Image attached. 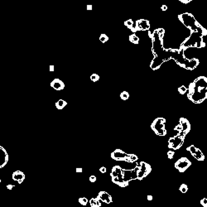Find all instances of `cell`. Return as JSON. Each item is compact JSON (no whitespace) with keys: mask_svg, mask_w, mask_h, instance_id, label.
Listing matches in <instances>:
<instances>
[{"mask_svg":"<svg viewBox=\"0 0 207 207\" xmlns=\"http://www.w3.org/2000/svg\"><path fill=\"white\" fill-rule=\"evenodd\" d=\"M79 203H80L81 206H85L88 204V200L85 198V197H80V198H79Z\"/></svg>","mask_w":207,"mask_h":207,"instance_id":"cell-26","label":"cell"},{"mask_svg":"<svg viewBox=\"0 0 207 207\" xmlns=\"http://www.w3.org/2000/svg\"><path fill=\"white\" fill-rule=\"evenodd\" d=\"M186 151L190 152V155L197 161H204L206 158L203 152L201 151V149L195 148L194 145H190L188 148H186Z\"/></svg>","mask_w":207,"mask_h":207,"instance_id":"cell-10","label":"cell"},{"mask_svg":"<svg viewBox=\"0 0 207 207\" xmlns=\"http://www.w3.org/2000/svg\"><path fill=\"white\" fill-rule=\"evenodd\" d=\"M150 29V22L146 19H138L135 22V26L133 27L131 31L133 33L141 31H149Z\"/></svg>","mask_w":207,"mask_h":207,"instance_id":"cell-9","label":"cell"},{"mask_svg":"<svg viewBox=\"0 0 207 207\" xmlns=\"http://www.w3.org/2000/svg\"><path fill=\"white\" fill-rule=\"evenodd\" d=\"M96 177L95 176H94V175H92V176H90L89 177V182H96Z\"/></svg>","mask_w":207,"mask_h":207,"instance_id":"cell-29","label":"cell"},{"mask_svg":"<svg viewBox=\"0 0 207 207\" xmlns=\"http://www.w3.org/2000/svg\"><path fill=\"white\" fill-rule=\"evenodd\" d=\"M128 40H129V42H130V43H133V44H136V45H137V44H138L140 41L139 38H138L135 33L131 34V35L129 36V38H128Z\"/></svg>","mask_w":207,"mask_h":207,"instance_id":"cell-18","label":"cell"},{"mask_svg":"<svg viewBox=\"0 0 207 207\" xmlns=\"http://www.w3.org/2000/svg\"><path fill=\"white\" fill-rule=\"evenodd\" d=\"M97 197L100 199V201L101 202L105 203V204H111V203L113 202L112 196H111L110 194H108V192L104 191V190H102V191H100V192L98 194Z\"/></svg>","mask_w":207,"mask_h":207,"instance_id":"cell-14","label":"cell"},{"mask_svg":"<svg viewBox=\"0 0 207 207\" xmlns=\"http://www.w3.org/2000/svg\"><path fill=\"white\" fill-rule=\"evenodd\" d=\"M152 172V167L145 162L141 161L138 164L136 165V167L131 171L132 181L138 180L142 181L143 179L148 177Z\"/></svg>","mask_w":207,"mask_h":207,"instance_id":"cell-6","label":"cell"},{"mask_svg":"<svg viewBox=\"0 0 207 207\" xmlns=\"http://www.w3.org/2000/svg\"><path fill=\"white\" fill-rule=\"evenodd\" d=\"M12 178L13 181H16L18 184H22V182L25 180V174L21 171H16L13 173Z\"/></svg>","mask_w":207,"mask_h":207,"instance_id":"cell-15","label":"cell"},{"mask_svg":"<svg viewBox=\"0 0 207 207\" xmlns=\"http://www.w3.org/2000/svg\"><path fill=\"white\" fill-rule=\"evenodd\" d=\"M129 154H127L126 152H124L121 149H116L114 152L111 153V158L114 161H123V162H127L128 157Z\"/></svg>","mask_w":207,"mask_h":207,"instance_id":"cell-11","label":"cell"},{"mask_svg":"<svg viewBox=\"0 0 207 207\" xmlns=\"http://www.w3.org/2000/svg\"><path fill=\"white\" fill-rule=\"evenodd\" d=\"M0 183H1V179H0Z\"/></svg>","mask_w":207,"mask_h":207,"instance_id":"cell-38","label":"cell"},{"mask_svg":"<svg viewBox=\"0 0 207 207\" xmlns=\"http://www.w3.org/2000/svg\"><path fill=\"white\" fill-rule=\"evenodd\" d=\"M133 25H134V22L133 21V19H128L127 21L124 22V26L127 27L128 28H129L130 30L133 27Z\"/></svg>","mask_w":207,"mask_h":207,"instance_id":"cell-20","label":"cell"},{"mask_svg":"<svg viewBox=\"0 0 207 207\" xmlns=\"http://www.w3.org/2000/svg\"><path fill=\"white\" fill-rule=\"evenodd\" d=\"M76 172L77 173H80V172H83V169H82L81 167H77L76 169Z\"/></svg>","mask_w":207,"mask_h":207,"instance_id":"cell-35","label":"cell"},{"mask_svg":"<svg viewBox=\"0 0 207 207\" xmlns=\"http://www.w3.org/2000/svg\"><path fill=\"white\" fill-rule=\"evenodd\" d=\"M165 30L163 28H157L152 32H148V37L152 41V52L154 58L150 63L152 70H158L165 62L170 60H176L179 55L180 49L165 48L163 46V37Z\"/></svg>","mask_w":207,"mask_h":207,"instance_id":"cell-1","label":"cell"},{"mask_svg":"<svg viewBox=\"0 0 207 207\" xmlns=\"http://www.w3.org/2000/svg\"><path fill=\"white\" fill-rule=\"evenodd\" d=\"M175 156V151H172V150H170L167 152V158L168 159H172Z\"/></svg>","mask_w":207,"mask_h":207,"instance_id":"cell-27","label":"cell"},{"mask_svg":"<svg viewBox=\"0 0 207 207\" xmlns=\"http://www.w3.org/2000/svg\"><path fill=\"white\" fill-rule=\"evenodd\" d=\"M138 160V156H136L135 154H129L128 155V157L127 162H129V163H133L137 161Z\"/></svg>","mask_w":207,"mask_h":207,"instance_id":"cell-19","label":"cell"},{"mask_svg":"<svg viewBox=\"0 0 207 207\" xmlns=\"http://www.w3.org/2000/svg\"><path fill=\"white\" fill-rule=\"evenodd\" d=\"M67 105V102L66 101H65L64 100H59L58 101L56 102L55 104V106H56V108L57 109V110H63L64 108L66 107V106Z\"/></svg>","mask_w":207,"mask_h":207,"instance_id":"cell-17","label":"cell"},{"mask_svg":"<svg viewBox=\"0 0 207 207\" xmlns=\"http://www.w3.org/2000/svg\"><path fill=\"white\" fill-rule=\"evenodd\" d=\"M50 85H51V88H53L56 91H61V90L65 89V83L59 78L54 79L51 82Z\"/></svg>","mask_w":207,"mask_h":207,"instance_id":"cell-13","label":"cell"},{"mask_svg":"<svg viewBox=\"0 0 207 207\" xmlns=\"http://www.w3.org/2000/svg\"><path fill=\"white\" fill-rule=\"evenodd\" d=\"M49 71L51 72H53L55 71V66H53V65H51L50 66H49Z\"/></svg>","mask_w":207,"mask_h":207,"instance_id":"cell-33","label":"cell"},{"mask_svg":"<svg viewBox=\"0 0 207 207\" xmlns=\"http://www.w3.org/2000/svg\"><path fill=\"white\" fill-rule=\"evenodd\" d=\"M106 167H100V172H101V173H105L106 172Z\"/></svg>","mask_w":207,"mask_h":207,"instance_id":"cell-31","label":"cell"},{"mask_svg":"<svg viewBox=\"0 0 207 207\" xmlns=\"http://www.w3.org/2000/svg\"><path fill=\"white\" fill-rule=\"evenodd\" d=\"M120 98L123 100H128L129 99V94L128 91H123L122 93L120 94Z\"/></svg>","mask_w":207,"mask_h":207,"instance_id":"cell-22","label":"cell"},{"mask_svg":"<svg viewBox=\"0 0 207 207\" xmlns=\"http://www.w3.org/2000/svg\"><path fill=\"white\" fill-rule=\"evenodd\" d=\"M191 166V162H190L187 157H182L180 159H178L175 164H174V167L176 169H177L181 173H183L185 172L186 170L188 169Z\"/></svg>","mask_w":207,"mask_h":207,"instance_id":"cell-8","label":"cell"},{"mask_svg":"<svg viewBox=\"0 0 207 207\" xmlns=\"http://www.w3.org/2000/svg\"><path fill=\"white\" fill-rule=\"evenodd\" d=\"M188 91V89L186 88L185 85H182L178 88V92L181 94H185Z\"/></svg>","mask_w":207,"mask_h":207,"instance_id":"cell-24","label":"cell"},{"mask_svg":"<svg viewBox=\"0 0 207 207\" xmlns=\"http://www.w3.org/2000/svg\"><path fill=\"white\" fill-rule=\"evenodd\" d=\"M174 131L177 133L173 137H171L168 140V148L176 151L181 148L184 144L186 134L190 133V122L186 118H181L179 120V123L174 128Z\"/></svg>","mask_w":207,"mask_h":207,"instance_id":"cell-4","label":"cell"},{"mask_svg":"<svg viewBox=\"0 0 207 207\" xmlns=\"http://www.w3.org/2000/svg\"><path fill=\"white\" fill-rule=\"evenodd\" d=\"M179 190L182 192V193H183V194H185V193H186L187 191H188V186H187V185L186 184H182L181 185V186H180V188H179Z\"/></svg>","mask_w":207,"mask_h":207,"instance_id":"cell-23","label":"cell"},{"mask_svg":"<svg viewBox=\"0 0 207 207\" xmlns=\"http://www.w3.org/2000/svg\"><path fill=\"white\" fill-rule=\"evenodd\" d=\"M89 205L91 207H100L101 206V201L98 197L91 198L89 200Z\"/></svg>","mask_w":207,"mask_h":207,"instance_id":"cell-16","label":"cell"},{"mask_svg":"<svg viewBox=\"0 0 207 207\" xmlns=\"http://www.w3.org/2000/svg\"><path fill=\"white\" fill-rule=\"evenodd\" d=\"M86 9L88 10V11H91L92 9H93V5L92 4H88L87 6H86Z\"/></svg>","mask_w":207,"mask_h":207,"instance_id":"cell-32","label":"cell"},{"mask_svg":"<svg viewBox=\"0 0 207 207\" xmlns=\"http://www.w3.org/2000/svg\"><path fill=\"white\" fill-rule=\"evenodd\" d=\"M161 9H162V11H167V5H162V7H161Z\"/></svg>","mask_w":207,"mask_h":207,"instance_id":"cell-34","label":"cell"},{"mask_svg":"<svg viewBox=\"0 0 207 207\" xmlns=\"http://www.w3.org/2000/svg\"><path fill=\"white\" fill-rule=\"evenodd\" d=\"M134 1H136V0H134Z\"/></svg>","mask_w":207,"mask_h":207,"instance_id":"cell-39","label":"cell"},{"mask_svg":"<svg viewBox=\"0 0 207 207\" xmlns=\"http://www.w3.org/2000/svg\"><path fill=\"white\" fill-rule=\"evenodd\" d=\"M178 19L190 32V36L182 42L180 48L186 51L190 47L203 48L206 47L204 37L207 35V30L195 19L194 15L190 13H182L178 15Z\"/></svg>","mask_w":207,"mask_h":207,"instance_id":"cell-2","label":"cell"},{"mask_svg":"<svg viewBox=\"0 0 207 207\" xmlns=\"http://www.w3.org/2000/svg\"><path fill=\"white\" fill-rule=\"evenodd\" d=\"M201 205L203 207H207V198H203L201 200Z\"/></svg>","mask_w":207,"mask_h":207,"instance_id":"cell-28","label":"cell"},{"mask_svg":"<svg viewBox=\"0 0 207 207\" xmlns=\"http://www.w3.org/2000/svg\"><path fill=\"white\" fill-rule=\"evenodd\" d=\"M110 176L112 182L120 187H126L132 181L131 171L123 170L119 166H115L112 168Z\"/></svg>","mask_w":207,"mask_h":207,"instance_id":"cell-5","label":"cell"},{"mask_svg":"<svg viewBox=\"0 0 207 207\" xmlns=\"http://www.w3.org/2000/svg\"><path fill=\"white\" fill-rule=\"evenodd\" d=\"M89 79H90L91 81H93V82H96V81H98V80H100V76L97 75V74H95V73H94V74H92V75L90 76Z\"/></svg>","mask_w":207,"mask_h":207,"instance_id":"cell-25","label":"cell"},{"mask_svg":"<svg viewBox=\"0 0 207 207\" xmlns=\"http://www.w3.org/2000/svg\"><path fill=\"white\" fill-rule=\"evenodd\" d=\"M148 201H152V195H148Z\"/></svg>","mask_w":207,"mask_h":207,"instance_id":"cell-37","label":"cell"},{"mask_svg":"<svg viewBox=\"0 0 207 207\" xmlns=\"http://www.w3.org/2000/svg\"><path fill=\"white\" fill-rule=\"evenodd\" d=\"M13 187H14V186H13V185H12V184H9V185L7 186V188H8L9 190H13Z\"/></svg>","mask_w":207,"mask_h":207,"instance_id":"cell-36","label":"cell"},{"mask_svg":"<svg viewBox=\"0 0 207 207\" xmlns=\"http://www.w3.org/2000/svg\"><path fill=\"white\" fill-rule=\"evenodd\" d=\"M179 2H181V3H182V4H189V3H190V2H192V1H194V0H178Z\"/></svg>","mask_w":207,"mask_h":207,"instance_id":"cell-30","label":"cell"},{"mask_svg":"<svg viewBox=\"0 0 207 207\" xmlns=\"http://www.w3.org/2000/svg\"><path fill=\"white\" fill-rule=\"evenodd\" d=\"M9 162V154L4 148L0 146V168L4 167Z\"/></svg>","mask_w":207,"mask_h":207,"instance_id":"cell-12","label":"cell"},{"mask_svg":"<svg viewBox=\"0 0 207 207\" xmlns=\"http://www.w3.org/2000/svg\"><path fill=\"white\" fill-rule=\"evenodd\" d=\"M99 39H100V42H101V43H103V44H104V43H107V42L109 41V39H110V38H109V37H108V36H107L106 34L102 33L101 35L100 36V38H99Z\"/></svg>","mask_w":207,"mask_h":207,"instance_id":"cell-21","label":"cell"},{"mask_svg":"<svg viewBox=\"0 0 207 207\" xmlns=\"http://www.w3.org/2000/svg\"><path fill=\"white\" fill-rule=\"evenodd\" d=\"M165 125H166V119L164 118L159 117L154 119V121L152 123L151 128L155 133L156 135L164 137L167 134V129L165 128Z\"/></svg>","mask_w":207,"mask_h":207,"instance_id":"cell-7","label":"cell"},{"mask_svg":"<svg viewBox=\"0 0 207 207\" xmlns=\"http://www.w3.org/2000/svg\"><path fill=\"white\" fill-rule=\"evenodd\" d=\"M187 92V97L194 104H201L207 100V77H197L190 83Z\"/></svg>","mask_w":207,"mask_h":207,"instance_id":"cell-3","label":"cell"}]
</instances>
